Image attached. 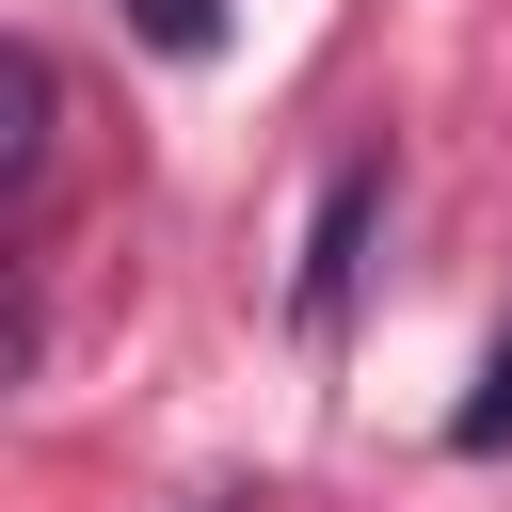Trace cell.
<instances>
[{
  "mask_svg": "<svg viewBox=\"0 0 512 512\" xmlns=\"http://www.w3.org/2000/svg\"><path fill=\"white\" fill-rule=\"evenodd\" d=\"M448 448H512V336H496V352H480V400H464V416H448Z\"/></svg>",
  "mask_w": 512,
  "mask_h": 512,
  "instance_id": "3957f363",
  "label": "cell"
},
{
  "mask_svg": "<svg viewBox=\"0 0 512 512\" xmlns=\"http://www.w3.org/2000/svg\"><path fill=\"white\" fill-rule=\"evenodd\" d=\"M368 224H384V144H352V160L320 176V208H304V272H288V320H304V336H336V320H352Z\"/></svg>",
  "mask_w": 512,
  "mask_h": 512,
  "instance_id": "6da1fadb",
  "label": "cell"
},
{
  "mask_svg": "<svg viewBox=\"0 0 512 512\" xmlns=\"http://www.w3.org/2000/svg\"><path fill=\"white\" fill-rule=\"evenodd\" d=\"M128 32H144L160 64H208V48H224V0H128Z\"/></svg>",
  "mask_w": 512,
  "mask_h": 512,
  "instance_id": "7a4b0ae2",
  "label": "cell"
}]
</instances>
